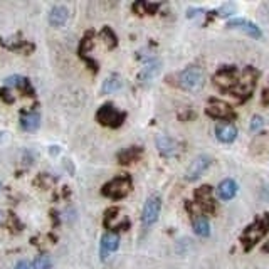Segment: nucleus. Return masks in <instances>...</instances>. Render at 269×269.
<instances>
[{
    "mask_svg": "<svg viewBox=\"0 0 269 269\" xmlns=\"http://www.w3.org/2000/svg\"><path fill=\"white\" fill-rule=\"evenodd\" d=\"M267 230H269V214H262V216L256 217V221L247 225L241 236L244 249L249 251L251 247H254L267 234Z\"/></svg>",
    "mask_w": 269,
    "mask_h": 269,
    "instance_id": "1",
    "label": "nucleus"
},
{
    "mask_svg": "<svg viewBox=\"0 0 269 269\" xmlns=\"http://www.w3.org/2000/svg\"><path fill=\"white\" fill-rule=\"evenodd\" d=\"M205 84V72L202 67L197 66H188L187 69L179 72V86L182 89L188 91V93H197Z\"/></svg>",
    "mask_w": 269,
    "mask_h": 269,
    "instance_id": "2",
    "label": "nucleus"
},
{
    "mask_svg": "<svg viewBox=\"0 0 269 269\" xmlns=\"http://www.w3.org/2000/svg\"><path fill=\"white\" fill-rule=\"evenodd\" d=\"M256 79H258V72H256L253 67H246L242 72H239L237 84L230 93L234 96H242V100H246V98L253 93V89L256 86Z\"/></svg>",
    "mask_w": 269,
    "mask_h": 269,
    "instance_id": "3",
    "label": "nucleus"
},
{
    "mask_svg": "<svg viewBox=\"0 0 269 269\" xmlns=\"http://www.w3.org/2000/svg\"><path fill=\"white\" fill-rule=\"evenodd\" d=\"M125 113L118 111L113 105H103L96 113V120L100 121L103 126H109V128H118L123 125L125 121Z\"/></svg>",
    "mask_w": 269,
    "mask_h": 269,
    "instance_id": "4",
    "label": "nucleus"
},
{
    "mask_svg": "<svg viewBox=\"0 0 269 269\" xmlns=\"http://www.w3.org/2000/svg\"><path fill=\"white\" fill-rule=\"evenodd\" d=\"M131 190V180L130 177H118V179H113L111 182H108L105 187H103V195H106L109 199L120 200L128 195V192Z\"/></svg>",
    "mask_w": 269,
    "mask_h": 269,
    "instance_id": "5",
    "label": "nucleus"
},
{
    "mask_svg": "<svg viewBox=\"0 0 269 269\" xmlns=\"http://www.w3.org/2000/svg\"><path fill=\"white\" fill-rule=\"evenodd\" d=\"M237 79H239V71H237L234 66H225L216 72L214 83H216L222 91H229L230 93L237 84Z\"/></svg>",
    "mask_w": 269,
    "mask_h": 269,
    "instance_id": "6",
    "label": "nucleus"
},
{
    "mask_svg": "<svg viewBox=\"0 0 269 269\" xmlns=\"http://www.w3.org/2000/svg\"><path fill=\"white\" fill-rule=\"evenodd\" d=\"M162 210V199L160 195H150L146 199L145 205H143V214H142V222L145 227H150L158 221V216H160Z\"/></svg>",
    "mask_w": 269,
    "mask_h": 269,
    "instance_id": "7",
    "label": "nucleus"
},
{
    "mask_svg": "<svg viewBox=\"0 0 269 269\" xmlns=\"http://www.w3.org/2000/svg\"><path fill=\"white\" fill-rule=\"evenodd\" d=\"M205 113L212 116V118H217V120H234L236 118V113L232 111V108L224 101H219V100H210L209 105L205 108Z\"/></svg>",
    "mask_w": 269,
    "mask_h": 269,
    "instance_id": "8",
    "label": "nucleus"
},
{
    "mask_svg": "<svg viewBox=\"0 0 269 269\" xmlns=\"http://www.w3.org/2000/svg\"><path fill=\"white\" fill-rule=\"evenodd\" d=\"M210 157H207V155H199L197 158H194L192 163L188 165V168H187V172H185V179L187 180H197L199 177L205 172L207 168L210 167Z\"/></svg>",
    "mask_w": 269,
    "mask_h": 269,
    "instance_id": "9",
    "label": "nucleus"
},
{
    "mask_svg": "<svg viewBox=\"0 0 269 269\" xmlns=\"http://www.w3.org/2000/svg\"><path fill=\"white\" fill-rule=\"evenodd\" d=\"M195 199H197L199 207L207 214H212L216 210V204H214L212 199V187L209 185H202L195 190Z\"/></svg>",
    "mask_w": 269,
    "mask_h": 269,
    "instance_id": "10",
    "label": "nucleus"
},
{
    "mask_svg": "<svg viewBox=\"0 0 269 269\" xmlns=\"http://www.w3.org/2000/svg\"><path fill=\"white\" fill-rule=\"evenodd\" d=\"M105 225L108 229H126L128 225H130V222H128L126 216H123V212H121L120 209H116V207H113V209H109L106 212Z\"/></svg>",
    "mask_w": 269,
    "mask_h": 269,
    "instance_id": "11",
    "label": "nucleus"
},
{
    "mask_svg": "<svg viewBox=\"0 0 269 269\" xmlns=\"http://www.w3.org/2000/svg\"><path fill=\"white\" fill-rule=\"evenodd\" d=\"M227 27H230V29H239V30L246 32L247 35H251V37H254V39H259L261 37L259 27L256 26L254 22H249L246 19H232V21L227 22Z\"/></svg>",
    "mask_w": 269,
    "mask_h": 269,
    "instance_id": "12",
    "label": "nucleus"
},
{
    "mask_svg": "<svg viewBox=\"0 0 269 269\" xmlns=\"http://www.w3.org/2000/svg\"><path fill=\"white\" fill-rule=\"evenodd\" d=\"M216 137L222 143H232L237 138V128L234 123H221L216 126Z\"/></svg>",
    "mask_w": 269,
    "mask_h": 269,
    "instance_id": "13",
    "label": "nucleus"
},
{
    "mask_svg": "<svg viewBox=\"0 0 269 269\" xmlns=\"http://www.w3.org/2000/svg\"><path fill=\"white\" fill-rule=\"evenodd\" d=\"M120 247V237L114 232H108L101 239V258L106 259L109 253H114Z\"/></svg>",
    "mask_w": 269,
    "mask_h": 269,
    "instance_id": "14",
    "label": "nucleus"
},
{
    "mask_svg": "<svg viewBox=\"0 0 269 269\" xmlns=\"http://www.w3.org/2000/svg\"><path fill=\"white\" fill-rule=\"evenodd\" d=\"M157 146H158V151H160L163 157H174L177 155V151H179V143L170 137H158Z\"/></svg>",
    "mask_w": 269,
    "mask_h": 269,
    "instance_id": "15",
    "label": "nucleus"
},
{
    "mask_svg": "<svg viewBox=\"0 0 269 269\" xmlns=\"http://www.w3.org/2000/svg\"><path fill=\"white\" fill-rule=\"evenodd\" d=\"M160 66H162V63L158 59H150V61H146V64H145V67L142 69V72H140V76H138V79L142 83H148V81H151L158 72H160Z\"/></svg>",
    "mask_w": 269,
    "mask_h": 269,
    "instance_id": "16",
    "label": "nucleus"
},
{
    "mask_svg": "<svg viewBox=\"0 0 269 269\" xmlns=\"http://www.w3.org/2000/svg\"><path fill=\"white\" fill-rule=\"evenodd\" d=\"M67 19H69V10H67L64 5H56V7H52L51 14H49V22H51V26L54 27L64 26Z\"/></svg>",
    "mask_w": 269,
    "mask_h": 269,
    "instance_id": "17",
    "label": "nucleus"
},
{
    "mask_svg": "<svg viewBox=\"0 0 269 269\" xmlns=\"http://www.w3.org/2000/svg\"><path fill=\"white\" fill-rule=\"evenodd\" d=\"M236 194H237V185H236L234 180L225 179V180H222L221 183H219V187H217V195H219V197H221L222 200H230V199H234Z\"/></svg>",
    "mask_w": 269,
    "mask_h": 269,
    "instance_id": "18",
    "label": "nucleus"
},
{
    "mask_svg": "<svg viewBox=\"0 0 269 269\" xmlns=\"http://www.w3.org/2000/svg\"><path fill=\"white\" fill-rule=\"evenodd\" d=\"M5 86L7 88H17V89H22L24 93L27 94H32V88H30V83L27 78L24 76H9L5 79Z\"/></svg>",
    "mask_w": 269,
    "mask_h": 269,
    "instance_id": "19",
    "label": "nucleus"
},
{
    "mask_svg": "<svg viewBox=\"0 0 269 269\" xmlns=\"http://www.w3.org/2000/svg\"><path fill=\"white\" fill-rule=\"evenodd\" d=\"M21 125L26 131H35L41 126V116L39 113L30 111L27 114H24L21 118Z\"/></svg>",
    "mask_w": 269,
    "mask_h": 269,
    "instance_id": "20",
    "label": "nucleus"
},
{
    "mask_svg": "<svg viewBox=\"0 0 269 269\" xmlns=\"http://www.w3.org/2000/svg\"><path fill=\"white\" fill-rule=\"evenodd\" d=\"M140 155H142V148H138V146H131V148H125L123 151H120L118 160H120V163L128 165V163L137 162L140 158Z\"/></svg>",
    "mask_w": 269,
    "mask_h": 269,
    "instance_id": "21",
    "label": "nucleus"
},
{
    "mask_svg": "<svg viewBox=\"0 0 269 269\" xmlns=\"http://www.w3.org/2000/svg\"><path fill=\"white\" fill-rule=\"evenodd\" d=\"M121 86H123V81H121L120 74H111V76L106 78L105 83H103L101 91H103V94H111V93H114V91L121 89Z\"/></svg>",
    "mask_w": 269,
    "mask_h": 269,
    "instance_id": "22",
    "label": "nucleus"
},
{
    "mask_svg": "<svg viewBox=\"0 0 269 269\" xmlns=\"http://www.w3.org/2000/svg\"><path fill=\"white\" fill-rule=\"evenodd\" d=\"M194 230L197 236L207 237L210 234V225L205 217H194Z\"/></svg>",
    "mask_w": 269,
    "mask_h": 269,
    "instance_id": "23",
    "label": "nucleus"
},
{
    "mask_svg": "<svg viewBox=\"0 0 269 269\" xmlns=\"http://www.w3.org/2000/svg\"><path fill=\"white\" fill-rule=\"evenodd\" d=\"M133 10L138 15H151L158 10V4H148V2H137L133 5Z\"/></svg>",
    "mask_w": 269,
    "mask_h": 269,
    "instance_id": "24",
    "label": "nucleus"
},
{
    "mask_svg": "<svg viewBox=\"0 0 269 269\" xmlns=\"http://www.w3.org/2000/svg\"><path fill=\"white\" fill-rule=\"evenodd\" d=\"M32 269H52V261H51V258H49L47 254L37 256V258L34 259Z\"/></svg>",
    "mask_w": 269,
    "mask_h": 269,
    "instance_id": "25",
    "label": "nucleus"
},
{
    "mask_svg": "<svg viewBox=\"0 0 269 269\" xmlns=\"http://www.w3.org/2000/svg\"><path fill=\"white\" fill-rule=\"evenodd\" d=\"M101 37L105 39V42H106V46H108V47H114V46H116V35L113 34V30L109 29V27H105V29H103Z\"/></svg>",
    "mask_w": 269,
    "mask_h": 269,
    "instance_id": "26",
    "label": "nucleus"
},
{
    "mask_svg": "<svg viewBox=\"0 0 269 269\" xmlns=\"http://www.w3.org/2000/svg\"><path fill=\"white\" fill-rule=\"evenodd\" d=\"M262 126H264V120H262L259 114L253 116V120H251V130H253V131H258L259 128H262Z\"/></svg>",
    "mask_w": 269,
    "mask_h": 269,
    "instance_id": "27",
    "label": "nucleus"
},
{
    "mask_svg": "<svg viewBox=\"0 0 269 269\" xmlns=\"http://www.w3.org/2000/svg\"><path fill=\"white\" fill-rule=\"evenodd\" d=\"M15 269H32V267H30V264L27 261H21V262H17Z\"/></svg>",
    "mask_w": 269,
    "mask_h": 269,
    "instance_id": "28",
    "label": "nucleus"
},
{
    "mask_svg": "<svg viewBox=\"0 0 269 269\" xmlns=\"http://www.w3.org/2000/svg\"><path fill=\"white\" fill-rule=\"evenodd\" d=\"M262 251H266V253H269V242L264 244V247H262Z\"/></svg>",
    "mask_w": 269,
    "mask_h": 269,
    "instance_id": "29",
    "label": "nucleus"
},
{
    "mask_svg": "<svg viewBox=\"0 0 269 269\" xmlns=\"http://www.w3.org/2000/svg\"><path fill=\"white\" fill-rule=\"evenodd\" d=\"M0 190H2V183H0Z\"/></svg>",
    "mask_w": 269,
    "mask_h": 269,
    "instance_id": "30",
    "label": "nucleus"
}]
</instances>
